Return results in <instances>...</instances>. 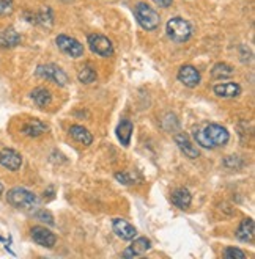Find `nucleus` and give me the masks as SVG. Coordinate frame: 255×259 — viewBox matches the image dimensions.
Returning a JSON list of instances; mask_svg holds the SVG:
<instances>
[{
	"label": "nucleus",
	"mask_w": 255,
	"mask_h": 259,
	"mask_svg": "<svg viewBox=\"0 0 255 259\" xmlns=\"http://www.w3.org/2000/svg\"><path fill=\"white\" fill-rule=\"evenodd\" d=\"M191 201H192V196H191V192L185 187L181 189H176L172 192V203L179 207V209H188L191 206Z\"/></svg>",
	"instance_id": "aec40b11"
},
{
	"label": "nucleus",
	"mask_w": 255,
	"mask_h": 259,
	"mask_svg": "<svg viewBox=\"0 0 255 259\" xmlns=\"http://www.w3.org/2000/svg\"><path fill=\"white\" fill-rule=\"evenodd\" d=\"M22 41L21 35L13 27L0 30V48H16Z\"/></svg>",
	"instance_id": "dca6fc26"
},
{
	"label": "nucleus",
	"mask_w": 255,
	"mask_h": 259,
	"mask_svg": "<svg viewBox=\"0 0 255 259\" xmlns=\"http://www.w3.org/2000/svg\"><path fill=\"white\" fill-rule=\"evenodd\" d=\"M150 248H152V240L147 239V237H139L132 239V243L131 245L122 253L123 257L129 259V257H137V256H142L145 254L147 251H150Z\"/></svg>",
	"instance_id": "9b49d317"
},
{
	"label": "nucleus",
	"mask_w": 255,
	"mask_h": 259,
	"mask_svg": "<svg viewBox=\"0 0 255 259\" xmlns=\"http://www.w3.org/2000/svg\"><path fill=\"white\" fill-rule=\"evenodd\" d=\"M88 48L93 54H96L99 57H104V58L114 55L112 41L107 36L99 35V33H92L88 36Z\"/></svg>",
	"instance_id": "423d86ee"
},
{
	"label": "nucleus",
	"mask_w": 255,
	"mask_h": 259,
	"mask_svg": "<svg viewBox=\"0 0 255 259\" xmlns=\"http://www.w3.org/2000/svg\"><path fill=\"white\" fill-rule=\"evenodd\" d=\"M2 193H4V184L0 182V196H2Z\"/></svg>",
	"instance_id": "c756f323"
},
{
	"label": "nucleus",
	"mask_w": 255,
	"mask_h": 259,
	"mask_svg": "<svg viewBox=\"0 0 255 259\" xmlns=\"http://www.w3.org/2000/svg\"><path fill=\"white\" fill-rule=\"evenodd\" d=\"M35 74L38 77L44 79V80H51L60 87H65L68 83V75L65 74V71L62 68H58L55 65H40L35 71Z\"/></svg>",
	"instance_id": "39448f33"
},
{
	"label": "nucleus",
	"mask_w": 255,
	"mask_h": 259,
	"mask_svg": "<svg viewBox=\"0 0 255 259\" xmlns=\"http://www.w3.org/2000/svg\"><path fill=\"white\" fill-rule=\"evenodd\" d=\"M167 36L175 42H186L192 35L191 24L183 18H172L166 25Z\"/></svg>",
	"instance_id": "20e7f679"
},
{
	"label": "nucleus",
	"mask_w": 255,
	"mask_h": 259,
	"mask_svg": "<svg viewBox=\"0 0 255 259\" xmlns=\"http://www.w3.org/2000/svg\"><path fill=\"white\" fill-rule=\"evenodd\" d=\"M214 95L224 99H233L241 95V87L236 82H224V83H216L213 87Z\"/></svg>",
	"instance_id": "4468645a"
},
{
	"label": "nucleus",
	"mask_w": 255,
	"mask_h": 259,
	"mask_svg": "<svg viewBox=\"0 0 255 259\" xmlns=\"http://www.w3.org/2000/svg\"><path fill=\"white\" fill-rule=\"evenodd\" d=\"M153 2L161 8H169L172 5V0H153Z\"/></svg>",
	"instance_id": "c85d7f7f"
},
{
	"label": "nucleus",
	"mask_w": 255,
	"mask_h": 259,
	"mask_svg": "<svg viewBox=\"0 0 255 259\" xmlns=\"http://www.w3.org/2000/svg\"><path fill=\"white\" fill-rule=\"evenodd\" d=\"M233 72H235V69L227 63H216L211 69L213 79H217V80H224V79L232 77Z\"/></svg>",
	"instance_id": "4be33fe9"
},
{
	"label": "nucleus",
	"mask_w": 255,
	"mask_h": 259,
	"mask_svg": "<svg viewBox=\"0 0 255 259\" xmlns=\"http://www.w3.org/2000/svg\"><path fill=\"white\" fill-rule=\"evenodd\" d=\"M134 16H136L139 25L147 30V32H152V30H156L158 25H159V13L152 8L150 5L140 2L137 4V7L134 8Z\"/></svg>",
	"instance_id": "7ed1b4c3"
},
{
	"label": "nucleus",
	"mask_w": 255,
	"mask_h": 259,
	"mask_svg": "<svg viewBox=\"0 0 255 259\" xmlns=\"http://www.w3.org/2000/svg\"><path fill=\"white\" fill-rule=\"evenodd\" d=\"M238 162H239L238 157H233V156H232V157H226V160H224V165L229 166V168H235Z\"/></svg>",
	"instance_id": "cd10ccee"
},
{
	"label": "nucleus",
	"mask_w": 255,
	"mask_h": 259,
	"mask_svg": "<svg viewBox=\"0 0 255 259\" xmlns=\"http://www.w3.org/2000/svg\"><path fill=\"white\" fill-rule=\"evenodd\" d=\"M13 11V0H0V16H8Z\"/></svg>",
	"instance_id": "bb28decb"
},
{
	"label": "nucleus",
	"mask_w": 255,
	"mask_h": 259,
	"mask_svg": "<svg viewBox=\"0 0 255 259\" xmlns=\"http://www.w3.org/2000/svg\"><path fill=\"white\" fill-rule=\"evenodd\" d=\"M55 44L60 51L71 58H79L84 55V46L76 38H71L66 35H58L55 38Z\"/></svg>",
	"instance_id": "0eeeda50"
},
{
	"label": "nucleus",
	"mask_w": 255,
	"mask_h": 259,
	"mask_svg": "<svg viewBox=\"0 0 255 259\" xmlns=\"http://www.w3.org/2000/svg\"><path fill=\"white\" fill-rule=\"evenodd\" d=\"M69 135L78 143H81L82 146H90V145L93 143V135L90 134V131L85 129L84 126H78V124L71 126L69 127Z\"/></svg>",
	"instance_id": "a211bd4d"
},
{
	"label": "nucleus",
	"mask_w": 255,
	"mask_h": 259,
	"mask_svg": "<svg viewBox=\"0 0 255 259\" xmlns=\"http://www.w3.org/2000/svg\"><path fill=\"white\" fill-rule=\"evenodd\" d=\"M35 217H37L38 220H41V222H46L49 226H54V217H52L51 212L46 210V209H37Z\"/></svg>",
	"instance_id": "a878e982"
},
{
	"label": "nucleus",
	"mask_w": 255,
	"mask_h": 259,
	"mask_svg": "<svg viewBox=\"0 0 255 259\" xmlns=\"http://www.w3.org/2000/svg\"><path fill=\"white\" fill-rule=\"evenodd\" d=\"M253 220L246 219L239 223L238 230H236V239L241 242H252L253 240Z\"/></svg>",
	"instance_id": "412c9836"
},
{
	"label": "nucleus",
	"mask_w": 255,
	"mask_h": 259,
	"mask_svg": "<svg viewBox=\"0 0 255 259\" xmlns=\"http://www.w3.org/2000/svg\"><path fill=\"white\" fill-rule=\"evenodd\" d=\"M112 230L122 240H132L134 237L137 236L136 228H134L129 222L123 220V219H115L112 222Z\"/></svg>",
	"instance_id": "ddd939ff"
},
{
	"label": "nucleus",
	"mask_w": 255,
	"mask_h": 259,
	"mask_svg": "<svg viewBox=\"0 0 255 259\" xmlns=\"http://www.w3.org/2000/svg\"><path fill=\"white\" fill-rule=\"evenodd\" d=\"M175 143H176V146L179 148V151H181L186 157H189V159H197L200 156L199 148L191 142V139H189L186 134H183V132L176 134L175 135Z\"/></svg>",
	"instance_id": "f8f14e48"
},
{
	"label": "nucleus",
	"mask_w": 255,
	"mask_h": 259,
	"mask_svg": "<svg viewBox=\"0 0 255 259\" xmlns=\"http://www.w3.org/2000/svg\"><path fill=\"white\" fill-rule=\"evenodd\" d=\"M224 257L227 259H244L246 257V253L243 250L239 248H235V247H227L226 250H224Z\"/></svg>",
	"instance_id": "393cba45"
},
{
	"label": "nucleus",
	"mask_w": 255,
	"mask_h": 259,
	"mask_svg": "<svg viewBox=\"0 0 255 259\" xmlns=\"http://www.w3.org/2000/svg\"><path fill=\"white\" fill-rule=\"evenodd\" d=\"M115 179L125 186H132V184H136V181H137L136 175L131 171H118V173H115Z\"/></svg>",
	"instance_id": "b1692460"
},
{
	"label": "nucleus",
	"mask_w": 255,
	"mask_h": 259,
	"mask_svg": "<svg viewBox=\"0 0 255 259\" xmlns=\"http://www.w3.org/2000/svg\"><path fill=\"white\" fill-rule=\"evenodd\" d=\"M7 201L13 207L21 209V210H37L40 200L38 196L24 187H13L7 193Z\"/></svg>",
	"instance_id": "f03ea898"
},
{
	"label": "nucleus",
	"mask_w": 255,
	"mask_h": 259,
	"mask_svg": "<svg viewBox=\"0 0 255 259\" xmlns=\"http://www.w3.org/2000/svg\"><path fill=\"white\" fill-rule=\"evenodd\" d=\"M30 98H32V101L38 105V107H41V109L48 107V105H51V102H52L51 91L48 88H43V87L35 88L32 93H30Z\"/></svg>",
	"instance_id": "6ab92c4d"
},
{
	"label": "nucleus",
	"mask_w": 255,
	"mask_h": 259,
	"mask_svg": "<svg viewBox=\"0 0 255 259\" xmlns=\"http://www.w3.org/2000/svg\"><path fill=\"white\" fill-rule=\"evenodd\" d=\"M176 77L188 88H196L200 83V79H202L200 77V71L197 68H194L192 65H185V66L179 68Z\"/></svg>",
	"instance_id": "9d476101"
},
{
	"label": "nucleus",
	"mask_w": 255,
	"mask_h": 259,
	"mask_svg": "<svg viewBox=\"0 0 255 259\" xmlns=\"http://www.w3.org/2000/svg\"><path fill=\"white\" fill-rule=\"evenodd\" d=\"M30 236H32L35 243H38V245H41L44 248H54L55 247L57 237L51 230H48L46 226H40V225L33 226L32 230H30Z\"/></svg>",
	"instance_id": "6e6552de"
},
{
	"label": "nucleus",
	"mask_w": 255,
	"mask_h": 259,
	"mask_svg": "<svg viewBox=\"0 0 255 259\" xmlns=\"http://www.w3.org/2000/svg\"><path fill=\"white\" fill-rule=\"evenodd\" d=\"M194 139H196L199 146H202L205 149H213V148L227 145L230 140V134L221 124L209 123V124L197 129L196 134H194Z\"/></svg>",
	"instance_id": "f257e3e1"
},
{
	"label": "nucleus",
	"mask_w": 255,
	"mask_h": 259,
	"mask_svg": "<svg viewBox=\"0 0 255 259\" xmlns=\"http://www.w3.org/2000/svg\"><path fill=\"white\" fill-rule=\"evenodd\" d=\"M48 131H49V126L41 119H30L22 126V134L27 137H32V139H37V137L43 135Z\"/></svg>",
	"instance_id": "2eb2a0df"
},
{
	"label": "nucleus",
	"mask_w": 255,
	"mask_h": 259,
	"mask_svg": "<svg viewBox=\"0 0 255 259\" xmlns=\"http://www.w3.org/2000/svg\"><path fill=\"white\" fill-rule=\"evenodd\" d=\"M96 71L90 66V65H87V66H84L81 71H79V74H78V80L81 82V83H84V85H88V83H93L95 80H96Z\"/></svg>",
	"instance_id": "5701e85b"
},
{
	"label": "nucleus",
	"mask_w": 255,
	"mask_h": 259,
	"mask_svg": "<svg viewBox=\"0 0 255 259\" xmlns=\"http://www.w3.org/2000/svg\"><path fill=\"white\" fill-rule=\"evenodd\" d=\"M0 165L10 171H18L22 166V156L11 148L0 149Z\"/></svg>",
	"instance_id": "1a4fd4ad"
},
{
	"label": "nucleus",
	"mask_w": 255,
	"mask_h": 259,
	"mask_svg": "<svg viewBox=\"0 0 255 259\" xmlns=\"http://www.w3.org/2000/svg\"><path fill=\"white\" fill-rule=\"evenodd\" d=\"M132 131H134V124H132V121L129 119H123L122 123H120L117 126V139L118 142L122 143V146H129L131 143V137H132Z\"/></svg>",
	"instance_id": "f3484780"
}]
</instances>
